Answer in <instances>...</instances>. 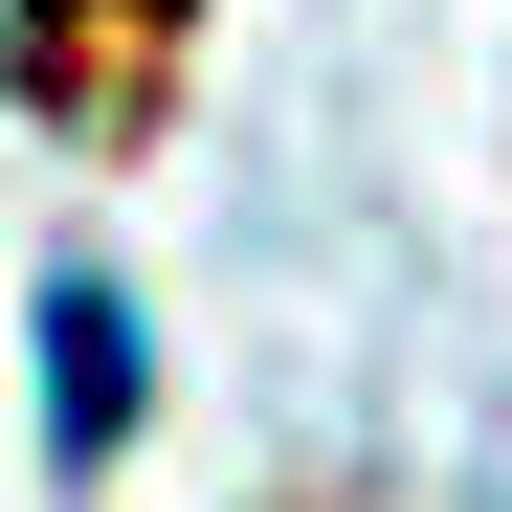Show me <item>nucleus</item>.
<instances>
[{
  "mask_svg": "<svg viewBox=\"0 0 512 512\" xmlns=\"http://www.w3.org/2000/svg\"><path fill=\"white\" fill-rule=\"evenodd\" d=\"M45 446L67 468L134 446V312H112V268H45Z\"/></svg>",
  "mask_w": 512,
  "mask_h": 512,
  "instance_id": "obj_1",
  "label": "nucleus"
}]
</instances>
